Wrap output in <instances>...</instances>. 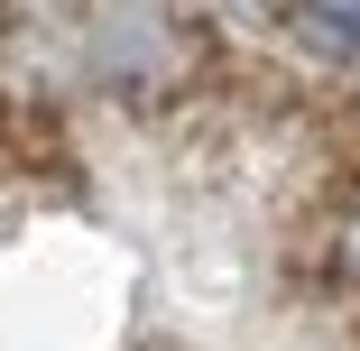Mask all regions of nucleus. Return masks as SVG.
<instances>
[{"instance_id": "1", "label": "nucleus", "mask_w": 360, "mask_h": 351, "mask_svg": "<svg viewBox=\"0 0 360 351\" xmlns=\"http://www.w3.org/2000/svg\"><path fill=\"white\" fill-rule=\"evenodd\" d=\"M84 46H93V75L111 93H167V84H185V65H194V37L176 28L167 0H93Z\"/></svg>"}, {"instance_id": "2", "label": "nucleus", "mask_w": 360, "mask_h": 351, "mask_svg": "<svg viewBox=\"0 0 360 351\" xmlns=\"http://www.w3.org/2000/svg\"><path fill=\"white\" fill-rule=\"evenodd\" d=\"M296 28L323 37L333 56H360V0H296Z\"/></svg>"}, {"instance_id": "3", "label": "nucleus", "mask_w": 360, "mask_h": 351, "mask_svg": "<svg viewBox=\"0 0 360 351\" xmlns=\"http://www.w3.org/2000/svg\"><path fill=\"white\" fill-rule=\"evenodd\" d=\"M342 277H351V287H360V213L342 222Z\"/></svg>"}]
</instances>
